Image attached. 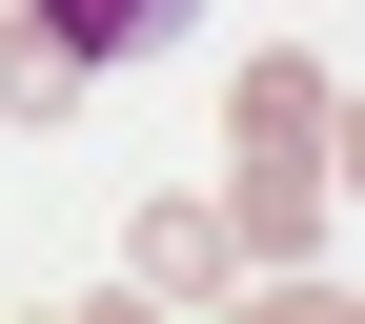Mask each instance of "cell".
<instances>
[{"instance_id": "5", "label": "cell", "mask_w": 365, "mask_h": 324, "mask_svg": "<svg viewBox=\"0 0 365 324\" xmlns=\"http://www.w3.org/2000/svg\"><path fill=\"white\" fill-rule=\"evenodd\" d=\"M244 142H284V162L325 142V61H264V81H244Z\"/></svg>"}, {"instance_id": "3", "label": "cell", "mask_w": 365, "mask_h": 324, "mask_svg": "<svg viewBox=\"0 0 365 324\" xmlns=\"http://www.w3.org/2000/svg\"><path fill=\"white\" fill-rule=\"evenodd\" d=\"M122 263H143V284L182 304V284H223V263H244V244H223V223H203V203H143V244H122Z\"/></svg>"}, {"instance_id": "2", "label": "cell", "mask_w": 365, "mask_h": 324, "mask_svg": "<svg viewBox=\"0 0 365 324\" xmlns=\"http://www.w3.org/2000/svg\"><path fill=\"white\" fill-rule=\"evenodd\" d=\"M21 21H41V41H61V61H81V81H102V61H143V41L182 21V0H21Z\"/></svg>"}, {"instance_id": "4", "label": "cell", "mask_w": 365, "mask_h": 324, "mask_svg": "<svg viewBox=\"0 0 365 324\" xmlns=\"http://www.w3.org/2000/svg\"><path fill=\"white\" fill-rule=\"evenodd\" d=\"M0 102H21V122H61V102H81V61L21 21V0H0Z\"/></svg>"}, {"instance_id": "1", "label": "cell", "mask_w": 365, "mask_h": 324, "mask_svg": "<svg viewBox=\"0 0 365 324\" xmlns=\"http://www.w3.org/2000/svg\"><path fill=\"white\" fill-rule=\"evenodd\" d=\"M223 244L304 263V244H325V162H284V142H264V162H244V223H223Z\"/></svg>"}]
</instances>
